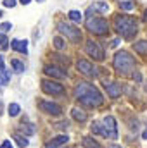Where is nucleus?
Returning a JSON list of instances; mask_svg holds the SVG:
<instances>
[{"instance_id":"1","label":"nucleus","mask_w":147,"mask_h":148,"mask_svg":"<svg viewBox=\"0 0 147 148\" xmlns=\"http://www.w3.org/2000/svg\"><path fill=\"white\" fill-rule=\"evenodd\" d=\"M74 97H76L83 105H87V107H99V105H102V102H104L101 91H99L94 84L85 83V81H80V83L76 84V88H74Z\"/></svg>"},{"instance_id":"2","label":"nucleus","mask_w":147,"mask_h":148,"mask_svg":"<svg viewBox=\"0 0 147 148\" xmlns=\"http://www.w3.org/2000/svg\"><path fill=\"white\" fill-rule=\"evenodd\" d=\"M114 26H116V31L123 38H133L139 31L137 21L133 17H130V16H116Z\"/></svg>"},{"instance_id":"3","label":"nucleus","mask_w":147,"mask_h":148,"mask_svg":"<svg viewBox=\"0 0 147 148\" xmlns=\"http://www.w3.org/2000/svg\"><path fill=\"white\" fill-rule=\"evenodd\" d=\"M112 66H114V69H116L119 74L126 76L130 71H133V69H135V60H133V57H132L128 52L121 50V52H118V53L114 55Z\"/></svg>"},{"instance_id":"4","label":"nucleus","mask_w":147,"mask_h":148,"mask_svg":"<svg viewBox=\"0 0 147 148\" xmlns=\"http://www.w3.org/2000/svg\"><path fill=\"white\" fill-rule=\"evenodd\" d=\"M87 29L94 35H104L109 31V24L102 17H88L87 19Z\"/></svg>"},{"instance_id":"5","label":"nucleus","mask_w":147,"mask_h":148,"mask_svg":"<svg viewBox=\"0 0 147 148\" xmlns=\"http://www.w3.org/2000/svg\"><path fill=\"white\" fill-rule=\"evenodd\" d=\"M102 136L107 140H118V126L112 115H106L102 119Z\"/></svg>"},{"instance_id":"6","label":"nucleus","mask_w":147,"mask_h":148,"mask_svg":"<svg viewBox=\"0 0 147 148\" xmlns=\"http://www.w3.org/2000/svg\"><path fill=\"white\" fill-rule=\"evenodd\" d=\"M57 29H59L62 35H66L73 43H80L81 33H80V29H76L74 26H69V24H66V23H59V24H57Z\"/></svg>"},{"instance_id":"7","label":"nucleus","mask_w":147,"mask_h":148,"mask_svg":"<svg viewBox=\"0 0 147 148\" xmlns=\"http://www.w3.org/2000/svg\"><path fill=\"white\" fill-rule=\"evenodd\" d=\"M42 90L49 95H62L64 93V86L55 83V81H49V79H43L42 81Z\"/></svg>"},{"instance_id":"8","label":"nucleus","mask_w":147,"mask_h":148,"mask_svg":"<svg viewBox=\"0 0 147 148\" xmlns=\"http://www.w3.org/2000/svg\"><path fill=\"white\" fill-rule=\"evenodd\" d=\"M85 50H87V53H88L90 57H94L95 60H104V50L99 47V43H95V41H87Z\"/></svg>"},{"instance_id":"9","label":"nucleus","mask_w":147,"mask_h":148,"mask_svg":"<svg viewBox=\"0 0 147 148\" xmlns=\"http://www.w3.org/2000/svg\"><path fill=\"white\" fill-rule=\"evenodd\" d=\"M76 67H78L80 73L85 74V76H90V77H97V76H99L97 67H94L88 60H78V62H76Z\"/></svg>"},{"instance_id":"10","label":"nucleus","mask_w":147,"mask_h":148,"mask_svg":"<svg viewBox=\"0 0 147 148\" xmlns=\"http://www.w3.org/2000/svg\"><path fill=\"white\" fill-rule=\"evenodd\" d=\"M40 109L45 114H50V115H61L62 114V109L57 103H52V102H40Z\"/></svg>"},{"instance_id":"11","label":"nucleus","mask_w":147,"mask_h":148,"mask_svg":"<svg viewBox=\"0 0 147 148\" xmlns=\"http://www.w3.org/2000/svg\"><path fill=\"white\" fill-rule=\"evenodd\" d=\"M104 88L107 90L111 98H118L121 95V86L118 83H112V81H104Z\"/></svg>"},{"instance_id":"12","label":"nucleus","mask_w":147,"mask_h":148,"mask_svg":"<svg viewBox=\"0 0 147 148\" xmlns=\"http://www.w3.org/2000/svg\"><path fill=\"white\" fill-rule=\"evenodd\" d=\"M45 74H49V76H54V77H57V79H61V77H64L66 73L62 71V69H59V67H55V66H45Z\"/></svg>"},{"instance_id":"13","label":"nucleus","mask_w":147,"mask_h":148,"mask_svg":"<svg viewBox=\"0 0 147 148\" xmlns=\"http://www.w3.org/2000/svg\"><path fill=\"white\" fill-rule=\"evenodd\" d=\"M68 141H69V138H68V136H57V138H54L50 143H47L45 148H61L62 145H66Z\"/></svg>"},{"instance_id":"14","label":"nucleus","mask_w":147,"mask_h":148,"mask_svg":"<svg viewBox=\"0 0 147 148\" xmlns=\"http://www.w3.org/2000/svg\"><path fill=\"white\" fill-rule=\"evenodd\" d=\"M10 47H12L14 50L21 52V53H26V52H28V43L23 41V40H12V41H10Z\"/></svg>"},{"instance_id":"15","label":"nucleus","mask_w":147,"mask_h":148,"mask_svg":"<svg viewBox=\"0 0 147 148\" xmlns=\"http://www.w3.org/2000/svg\"><path fill=\"white\" fill-rule=\"evenodd\" d=\"M133 48H135V52H137V53H140V55H147V41H146V40L133 43Z\"/></svg>"},{"instance_id":"16","label":"nucleus","mask_w":147,"mask_h":148,"mask_svg":"<svg viewBox=\"0 0 147 148\" xmlns=\"http://www.w3.org/2000/svg\"><path fill=\"white\" fill-rule=\"evenodd\" d=\"M71 115H73V119H76L78 122L87 121V114L81 110V109H73V110H71Z\"/></svg>"},{"instance_id":"17","label":"nucleus","mask_w":147,"mask_h":148,"mask_svg":"<svg viewBox=\"0 0 147 148\" xmlns=\"http://www.w3.org/2000/svg\"><path fill=\"white\" fill-rule=\"evenodd\" d=\"M81 145L85 148H101V145H99L95 140H92V138H83V140H81Z\"/></svg>"},{"instance_id":"18","label":"nucleus","mask_w":147,"mask_h":148,"mask_svg":"<svg viewBox=\"0 0 147 148\" xmlns=\"http://www.w3.org/2000/svg\"><path fill=\"white\" fill-rule=\"evenodd\" d=\"M9 79H10V73L9 71H0V86H3V84H7L9 83Z\"/></svg>"},{"instance_id":"19","label":"nucleus","mask_w":147,"mask_h":148,"mask_svg":"<svg viewBox=\"0 0 147 148\" xmlns=\"http://www.w3.org/2000/svg\"><path fill=\"white\" fill-rule=\"evenodd\" d=\"M14 140H16V143H17L21 148H26V147H28V140H26L24 136H21V134H14Z\"/></svg>"},{"instance_id":"20","label":"nucleus","mask_w":147,"mask_h":148,"mask_svg":"<svg viewBox=\"0 0 147 148\" xmlns=\"http://www.w3.org/2000/svg\"><path fill=\"white\" fill-rule=\"evenodd\" d=\"M90 129H92L94 134H101L102 136V122H92Z\"/></svg>"},{"instance_id":"21","label":"nucleus","mask_w":147,"mask_h":148,"mask_svg":"<svg viewBox=\"0 0 147 148\" xmlns=\"http://www.w3.org/2000/svg\"><path fill=\"white\" fill-rule=\"evenodd\" d=\"M10 66H12V69H14L16 73H23V71H24V64H21V62H19V60H16V59L10 62Z\"/></svg>"},{"instance_id":"22","label":"nucleus","mask_w":147,"mask_h":148,"mask_svg":"<svg viewBox=\"0 0 147 148\" xmlns=\"http://www.w3.org/2000/svg\"><path fill=\"white\" fill-rule=\"evenodd\" d=\"M19 110H21V109H19L17 103H10V105H9V115H10V117H16V115L19 114Z\"/></svg>"},{"instance_id":"23","label":"nucleus","mask_w":147,"mask_h":148,"mask_svg":"<svg viewBox=\"0 0 147 148\" xmlns=\"http://www.w3.org/2000/svg\"><path fill=\"white\" fill-rule=\"evenodd\" d=\"M69 19L74 21V23H80V21H81V12H78V10H71V12H69Z\"/></svg>"},{"instance_id":"24","label":"nucleus","mask_w":147,"mask_h":148,"mask_svg":"<svg viewBox=\"0 0 147 148\" xmlns=\"http://www.w3.org/2000/svg\"><path fill=\"white\" fill-rule=\"evenodd\" d=\"M9 43V40H7V36L5 35H0V50H7V45Z\"/></svg>"},{"instance_id":"25","label":"nucleus","mask_w":147,"mask_h":148,"mask_svg":"<svg viewBox=\"0 0 147 148\" xmlns=\"http://www.w3.org/2000/svg\"><path fill=\"white\" fill-rule=\"evenodd\" d=\"M10 28H12V26H10V23H3V24H0V35L7 33V31H9Z\"/></svg>"},{"instance_id":"26","label":"nucleus","mask_w":147,"mask_h":148,"mask_svg":"<svg viewBox=\"0 0 147 148\" xmlns=\"http://www.w3.org/2000/svg\"><path fill=\"white\" fill-rule=\"evenodd\" d=\"M54 45H55V48H64V41L61 40V38H54Z\"/></svg>"},{"instance_id":"27","label":"nucleus","mask_w":147,"mask_h":148,"mask_svg":"<svg viewBox=\"0 0 147 148\" xmlns=\"http://www.w3.org/2000/svg\"><path fill=\"white\" fill-rule=\"evenodd\" d=\"M121 9L130 10V9H133V3H132V2H121Z\"/></svg>"},{"instance_id":"28","label":"nucleus","mask_w":147,"mask_h":148,"mask_svg":"<svg viewBox=\"0 0 147 148\" xmlns=\"http://www.w3.org/2000/svg\"><path fill=\"white\" fill-rule=\"evenodd\" d=\"M3 5L5 7H14L16 5V0H3Z\"/></svg>"},{"instance_id":"29","label":"nucleus","mask_w":147,"mask_h":148,"mask_svg":"<svg viewBox=\"0 0 147 148\" xmlns=\"http://www.w3.org/2000/svg\"><path fill=\"white\" fill-rule=\"evenodd\" d=\"M0 148H14V147H12V143H10V141H3V143L0 145Z\"/></svg>"},{"instance_id":"30","label":"nucleus","mask_w":147,"mask_h":148,"mask_svg":"<svg viewBox=\"0 0 147 148\" xmlns=\"http://www.w3.org/2000/svg\"><path fill=\"white\" fill-rule=\"evenodd\" d=\"M68 126H69L68 122H59V124H57V127H68Z\"/></svg>"},{"instance_id":"31","label":"nucleus","mask_w":147,"mask_h":148,"mask_svg":"<svg viewBox=\"0 0 147 148\" xmlns=\"http://www.w3.org/2000/svg\"><path fill=\"white\" fill-rule=\"evenodd\" d=\"M133 79H137V81H140V79H142V76H140V74L137 73V74H133Z\"/></svg>"},{"instance_id":"32","label":"nucleus","mask_w":147,"mask_h":148,"mask_svg":"<svg viewBox=\"0 0 147 148\" xmlns=\"http://www.w3.org/2000/svg\"><path fill=\"white\" fill-rule=\"evenodd\" d=\"M118 43H119V41H118V40H112V41H111V47H116V45H118Z\"/></svg>"},{"instance_id":"33","label":"nucleus","mask_w":147,"mask_h":148,"mask_svg":"<svg viewBox=\"0 0 147 148\" xmlns=\"http://www.w3.org/2000/svg\"><path fill=\"white\" fill-rule=\"evenodd\" d=\"M0 71H3V59L0 57Z\"/></svg>"},{"instance_id":"34","label":"nucleus","mask_w":147,"mask_h":148,"mask_svg":"<svg viewBox=\"0 0 147 148\" xmlns=\"http://www.w3.org/2000/svg\"><path fill=\"white\" fill-rule=\"evenodd\" d=\"M142 138H144V140H147V129L144 131V133H142Z\"/></svg>"},{"instance_id":"35","label":"nucleus","mask_w":147,"mask_h":148,"mask_svg":"<svg viewBox=\"0 0 147 148\" xmlns=\"http://www.w3.org/2000/svg\"><path fill=\"white\" fill-rule=\"evenodd\" d=\"M107 148H121V147H119V145H109Z\"/></svg>"},{"instance_id":"36","label":"nucleus","mask_w":147,"mask_h":148,"mask_svg":"<svg viewBox=\"0 0 147 148\" xmlns=\"http://www.w3.org/2000/svg\"><path fill=\"white\" fill-rule=\"evenodd\" d=\"M30 2H31V0H21V3H24V5H26V3H30Z\"/></svg>"},{"instance_id":"37","label":"nucleus","mask_w":147,"mask_h":148,"mask_svg":"<svg viewBox=\"0 0 147 148\" xmlns=\"http://www.w3.org/2000/svg\"><path fill=\"white\" fill-rule=\"evenodd\" d=\"M3 112V105H2V102H0V114Z\"/></svg>"},{"instance_id":"38","label":"nucleus","mask_w":147,"mask_h":148,"mask_svg":"<svg viewBox=\"0 0 147 148\" xmlns=\"http://www.w3.org/2000/svg\"><path fill=\"white\" fill-rule=\"evenodd\" d=\"M144 21H147V10L144 12Z\"/></svg>"},{"instance_id":"39","label":"nucleus","mask_w":147,"mask_h":148,"mask_svg":"<svg viewBox=\"0 0 147 148\" xmlns=\"http://www.w3.org/2000/svg\"><path fill=\"white\" fill-rule=\"evenodd\" d=\"M0 17H2V10H0Z\"/></svg>"},{"instance_id":"40","label":"nucleus","mask_w":147,"mask_h":148,"mask_svg":"<svg viewBox=\"0 0 147 148\" xmlns=\"http://www.w3.org/2000/svg\"><path fill=\"white\" fill-rule=\"evenodd\" d=\"M38 2H43V0H38Z\"/></svg>"}]
</instances>
